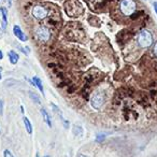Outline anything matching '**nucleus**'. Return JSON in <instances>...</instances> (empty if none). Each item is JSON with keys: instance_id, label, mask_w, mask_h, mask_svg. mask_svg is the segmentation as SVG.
I'll list each match as a JSON object with an SVG mask.
<instances>
[{"instance_id": "obj_1", "label": "nucleus", "mask_w": 157, "mask_h": 157, "mask_svg": "<svg viewBox=\"0 0 157 157\" xmlns=\"http://www.w3.org/2000/svg\"><path fill=\"white\" fill-rule=\"evenodd\" d=\"M65 10L66 13L70 17H78L83 14V6L78 0H68L65 3Z\"/></svg>"}, {"instance_id": "obj_2", "label": "nucleus", "mask_w": 157, "mask_h": 157, "mask_svg": "<svg viewBox=\"0 0 157 157\" xmlns=\"http://www.w3.org/2000/svg\"><path fill=\"white\" fill-rule=\"evenodd\" d=\"M138 43L142 48H150L153 44V36L151 33V31L146 30V29L142 30L138 36Z\"/></svg>"}, {"instance_id": "obj_3", "label": "nucleus", "mask_w": 157, "mask_h": 157, "mask_svg": "<svg viewBox=\"0 0 157 157\" xmlns=\"http://www.w3.org/2000/svg\"><path fill=\"white\" fill-rule=\"evenodd\" d=\"M121 11L124 15L129 16L136 11V8H137V5H136L135 0H122L121 2Z\"/></svg>"}, {"instance_id": "obj_4", "label": "nucleus", "mask_w": 157, "mask_h": 157, "mask_svg": "<svg viewBox=\"0 0 157 157\" xmlns=\"http://www.w3.org/2000/svg\"><path fill=\"white\" fill-rule=\"evenodd\" d=\"M105 101V96L103 92H97L93 95L92 100H90V105L94 108L95 110H99L101 109V107L103 105Z\"/></svg>"}, {"instance_id": "obj_5", "label": "nucleus", "mask_w": 157, "mask_h": 157, "mask_svg": "<svg viewBox=\"0 0 157 157\" xmlns=\"http://www.w3.org/2000/svg\"><path fill=\"white\" fill-rule=\"evenodd\" d=\"M36 36L40 41L48 42L51 38V31L46 26H39L36 29Z\"/></svg>"}, {"instance_id": "obj_6", "label": "nucleus", "mask_w": 157, "mask_h": 157, "mask_svg": "<svg viewBox=\"0 0 157 157\" xmlns=\"http://www.w3.org/2000/svg\"><path fill=\"white\" fill-rule=\"evenodd\" d=\"M48 15V10L43 6H36L33 8V16L37 20H43Z\"/></svg>"}, {"instance_id": "obj_7", "label": "nucleus", "mask_w": 157, "mask_h": 157, "mask_svg": "<svg viewBox=\"0 0 157 157\" xmlns=\"http://www.w3.org/2000/svg\"><path fill=\"white\" fill-rule=\"evenodd\" d=\"M13 33H14V36H15L17 39H20L21 41L26 42L27 40H28V37L23 33V30L21 29V27L18 26V25H15V26L13 27Z\"/></svg>"}, {"instance_id": "obj_8", "label": "nucleus", "mask_w": 157, "mask_h": 157, "mask_svg": "<svg viewBox=\"0 0 157 157\" xmlns=\"http://www.w3.org/2000/svg\"><path fill=\"white\" fill-rule=\"evenodd\" d=\"M8 56H9V60L12 65H16L18 63V59H20V55L15 52V51H10L8 53Z\"/></svg>"}, {"instance_id": "obj_9", "label": "nucleus", "mask_w": 157, "mask_h": 157, "mask_svg": "<svg viewBox=\"0 0 157 157\" xmlns=\"http://www.w3.org/2000/svg\"><path fill=\"white\" fill-rule=\"evenodd\" d=\"M41 114H42V117H43V121L45 122V124L51 128V127H52V121H51V116H50V114L48 113V111H46L44 108H42V109H41Z\"/></svg>"}, {"instance_id": "obj_10", "label": "nucleus", "mask_w": 157, "mask_h": 157, "mask_svg": "<svg viewBox=\"0 0 157 157\" xmlns=\"http://www.w3.org/2000/svg\"><path fill=\"white\" fill-rule=\"evenodd\" d=\"M33 85L37 86L38 90H39L40 92L44 95V88H43V85H42V81L40 80L39 78H38V76H33Z\"/></svg>"}, {"instance_id": "obj_11", "label": "nucleus", "mask_w": 157, "mask_h": 157, "mask_svg": "<svg viewBox=\"0 0 157 157\" xmlns=\"http://www.w3.org/2000/svg\"><path fill=\"white\" fill-rule=\"evenodd\" d=\"M0 12L2 14V28L6 29L8 25V11L6 8H1L0 9Z\"/></svg>"}, {"instance_id": "obj_12", "label": "nucleus", "mask_w": 157, "mask_h": 157, "mask_svg": "<svg viewBox=\"0 0 157 157\" xmlns=\"http://www.w3.org/2000/svg\"><path fill=\"white\" fill-rule=\"evenodd\" d=\"M23 122H24V125H25V128H26L27 133L31 135V133H33V125H31L29 118L26 117V116H24V117H23Z\"/></svg>"}, {"instance_id": "obj_13", "label": "nucleus", "mask_w": 157, "mask_h": 157, "mask_svg": "<svg viewBox=\"0 0 157 157\" xmlns=\"http://www.w3.org/2000/svg\"><path fill=\"white\" fill-rule=\"evenodd\" d=\"M29 97H30V99L31 100H33V102H36L37 105H40V97L38 96L36 93H33V92H29Z\"/></svg>"}, {"instance_id": "obj_14", "label": "nucleus", "mask_w": 157, "mask_h": 157, "mask_svg": "<svg viewBox=\"0 0 157 157\" xmlns=\"http://www.w3.org/2000/svg\"><path fill=\"white\" fill-rule=\"evenodd\" d=\"M82 132H83V129H82V127L74 125V126H73V135L74 136H81Z\"/></svg>"}, {"instance_id": "obj_15", "label": "nucleus", "mask_w": 157, "mask_h": 157, "mask_svg": "<svg viewBox=\"0 0 157 157\" xmlns=\"http://www.w3.org/2000/svg\"><path fill=\"white\" fill-rule=\"evenodd\" d=\"M3 157H14V155L12 154V152L10 150H5V152H3Z\"/></svg>"}, {"instance_id": "obj_16", "label": "nucleus", "mask_w": 157, "mask_h": 157, "mask_svg": "<svg viewBox=\"0 0 157 157\" xmlns=\"http://www.w3.org/2000/svg\"><path fill=\"white\" fill-rule=\"evenodd\" d=\"M105 139V135H101V133L97 135V137H96V141L97 142H102Z\"/></svg>"}, {"instance_id": "obj_17", "label": "nucleus", "mask_w": 157, "mask_h": 157, "mask_svg": "<svg viewBox=\"0 0 157 157\" xmlns=\"http://www.w3.org/2000/svg\"><path fill=\"white\" fill-rule=\"evenodd\" d=\"M3 114V100L0 99V116Z\"/></svg>"}, {"instance_id": "obj_18", "label": "nucleus", "mask_w": 157, "mask_h": 157, "mask_svg": "<svg viewBox=\"0 0 157 157\" xmlns=\"http://www.w3.org/2000/svg\"><path fill=\"white\" fill-rule=\"evenodd\" d=\"M63 125H65V128H68V127H69V122L66 120H63Z\"/></svg>"}, {"instance_id": "obj_19", "label": "nucleus", "mask_w": 157, "mask_h": 157, "mask_svg": "<svg viewBox=\"0 0 157 157\" xmlns=\"http://www.w3.org/2000/svg\"><path fill=\"white\" fill-rule=\"evenodd\" d=\"M153 7H154V10H155V12H156V14H157V1H155V2L153 3Z\"/></svg>"}, {"instance_id": "obj_20", "label": "nucleus", "mask_w": 157, "mask_h": 157, "mask_svg": "<svg viewBox=\"0 0 157 157\" xmlns=\"http://www.w3.org/2000/svg\"><path fill=\"white\" fill-rule=\"evenodd\" d=\"M154 53H155V55L157 56V42H156V44H155V46H154Z\"/></svg>"}, {"instance_id": "obj_21", "label": "nucleus", "mask_w": 157, "mask_h": 157, "mask_svg": "<svg viewBox=\"0 0 157 157\" xmlns=\"http://www.w3.org/2000/svg\"><path fill=\"white\" fill-rule=\"evenodd\" d=\"M3 58V54H2V52H1V50H0V60Z\"/></svg>"}, {"instance_id": "obj_22", "label": "nucleus", "mask_w": 157, "mask_h": 157, "mask_svg": "<svg viewBox=\"0 0 157 157\" xmlns=\"http://www.w3.org/2000/svg\"><path fill=\"white\" fill-rule=\"evenodd\" d=\"M78 157H86V156H85V155H83V154H78Z\"/></svg>"}, {"instance_id": "obj_23", "label": "nucleus", "mask_w": 157, "mask_h": 157, "mask_svg": "<svg viewBox=\"0 0 157 157\" xmlns=\"http://www.w3.org/2000/svg\"><path fill=\"white\" fill-rule=\"evenodd\" d=\"M36 157H40V154H39V152H37V153H36Z\"/></svg>"}, {"instance_id": "obj_24", "label": "nucleus", "mask_w": 157, "mask_h": 157, "mask_svg": "<svg viewBox=\"0 0 157 157\" xmlns=\"http://www.w3.org/2000/svg\"><path fill=\"white\" fill-rule=\"evenodd\" d=\"M0 80H1V68H0Z\"/></svg>"}, {"instance_id": "obj_25", "label": "nucleus", "mask_w": 157, "mask_h": 157, "mask_svg": "<svg viewBox=\"0 0 157 157\" xmlns=\"http://www.w3.org/2000/svg\"><path fill=\"white\" fill-rule=\"evenodd\" d=\"M43 157H51V156H48V155H45V156H43Z\"/></svg>"}, {"instance_id": "obj_26", "label": "nucleus", "mask_w": 157, "mask_h": 157, "mask_svg": "<svg viewBox=\"0 0 157 157\" xmlns=\"http://www.w3.org/2000/svg\"><path fill=\"white\" fill-rule=\"evenodd\" d=\"M0 132H1V131H0Z\"/></svg>"}]
</instances>
